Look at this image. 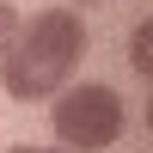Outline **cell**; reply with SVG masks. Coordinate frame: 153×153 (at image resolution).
Here are the masks:
<instances>
[{
  "instance_id": "6da1fadb",
  "label": "cell",
  "mask_w": 153,
  "mask_h": 153,
  "mask_svg": "<svg viewBox=\"0 0 153 153\" xmlns=\"http://www.w3.org/2000/svg\"><path fill=\"white\" fill-rule=\"evenodd\" d=\"M80 55H86L80 12L74 6H43V12H31V19H19V37H12V49L0 55V86H6V98H19V104L55 98L61 86L74 80Z\"/></svg>"
},
{
  "instance_id": "7a4b0ae2",
  "label": "cell",
  "mask_w": 153,
  "mask_h": 153,
  "mask_svg": "<svg viewBox=\"0 0 153 153\" xmlns=\"http://www.w3.org/2000/svg\"><path fill=\"white\" fill-rule=\"evenodd\" d=\"M49 123H55L61 147H80V153H98V147H117L123 129H129V110L110 86L98 80H80V86H61L55 104H49Z\"/></svg>"
},
{
  "instance_id": "3957f363",
  "label": "cell",
  "mask_w": 153,
  "mask_h": 153,
  "mask_svg": "<svg viewBox=\"0 0 153 153\" xmlns=\"http://www.w3.org/2000/svg\"><path fill=\"white\" fill-rule=\"evenodd\" d=\"M12 37H19V12H12V0H0V55L12 49Z\"/></svg>"
},
{
  "instance_id": "277c9868",
  "label": "cell",
  "mask_w": 153,
  "mask_h": 153,
  "mask_svg": "<svg viewBox=\"0 0 153 153\" xmlns=\"http://www.w3.org/2000/svg\"><path fill=\"white\" fill-rule=\"evenodd\" d=\"M147 43H153V31H147V25H141V31H135V68H141V74L153 68V55H147Z\"/></svg>"
},
{
  "instance_id": "5b68a950",
  "label": "cell",
  "mask_w": 153,
  "mask_h": 153,
  "mask_svg": "<svg viewBox=\"0 0 153 153\" xmlns=\"http://www.w3.org/2000/svg\"><path fill=\"white\" fill-rule=\"evenodd\" d=\"M6 153H74V147H6Z\"/></svg>"
}]
</instances>
